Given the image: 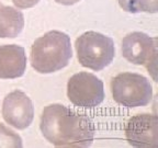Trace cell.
I'll return each mask as SVG.
<instances>
[{
    "label": "cell",
    "instance_id": "cell-1",
    "mask_svg": "<svg viewBox=\"0 0 158 148\" xmlns=\"http://www.w3.org/2000/svg\"><path fill=\"white\" fill-rule=\"evenodd\" d=\"M40 128L57 147H88L94 137L92 122L62 104H51L43 110Z\"/></svg>",
    "mask_w": 158,
    "mask_h": 148
},
{
    "label": "cell",
    "instance_id": "cell-2",
    "mask_svg": "<svg viewBox=\"0 0 158 148\" xmlns=\"http://www.w3.org/2000/svg\"><path fill=\"white\" fill-rule=\"evenodd\" d=\"M73 57L70 37L60 31H49L35 39L31 48V65L40 74L65 68Z\"/></svg>",
    "mask_w": 158,
    "mask_h": 148
},
{
    "label": "cell",
    "instance_id": "cell-3",
    "mask_svg": "<svg viewBox=\"0 0 158 148\" xmlns=\"http://www.w3.org/2000/svg\"><path fill=\"white\" fill-rule=\"evenodd\" d=\"M77 58L82 67L100 72L111 64L115 55L114 42L101 33L88 31L76 39Z\"/></svg>",
    "mask_w": 158,
    "mask_h": 148
},
{
    "label": "cell",
    "instance_id": "cell-4",
    "mask_svg": "<svg viewBox=\"0 0 158 148\" xmlns=\"http://www.w3.org/2000/svg\"><path fill=\"white\" fill-rule=\"evenodd\" d=\"M114 101L126 108L147 105L153 99V87L146 77L135 72H121L111 81Z\"/></svg>",
    "mask_w": 158,
    "mask_h": 148
},
{
    "label": "cell",
    "instance_id": "cell-5",
    "mask_svg": "<svg viewBox=\"0 0 158 148\" xmlns=\"http://www.w3.org/2000/svg\"><path fill=\"white\" fill-rule=\"evenodd\" d=\"M67 97L74 105L79 108H96L104 100L103 82L90 72L75 74L67 84Z\"/></svg>",
    "mask_w": 158,
    "mask_h": 148
},
{
    "label": "cell",
    "instance_id": "cell-6",
    "mask_svg": "<svg viewBox=\"0 0 158 148\" xmlns=\"http://www.w3.org/2000/svg\"><path fill=\"white\" fill-rule=\"evenodd\" d=\"M122 55L132 64L145 65L149 72H156L157 39L143 32L130 33L122 41Z\"/></svg>",
    "mask_w": 158,
    "mask_h": 148
},
{
    "label": "cell",
    "instance_id": "cell-7",
    "mask_svg": "<svg viewBox=\"0 0 158 148\" xmlns=\"http://www.w3.org/2000/svg\"><path fill=\"white\" fill-rule=\"evenodd\" d=\"M128 144L138 148L158 147V118L154 114H141L128 120L125 127Z\"/></svg>",
    "mask_w": 158,
    "mask_h": 148
},
{
    "label": "cell",
    "instance_id": "cell-8",
    "mask_svg": "<svg viewBox=\"0 0 158 148\" xmlns=\"http://www.w3.org/2000/svg\"><path fill=\"white\" fill-rule=\"evenodd\" d=\"M2 116L9 125L25 130L34 118V106L31 99L20 90L10 92L3 100Z\"/></svg>",
    "mask_w": 158,
    "mask_h": 148
},
{
    "label": "cell",
    "instance_id": "cell-9",
    "mask_svg": "<svg viewBox=\"0 0 158 148\" xmlns=\"http://www.w3.org/2000/svg\"><path fill=\"white\" fill-rule=\"evenodd\" d=\"M27 56L23 47L15 44L0 46V79H15L24 75Z\"/></svg>",
    "mask_w": 158,
    "mask_h": 148
},
{
    "label": "cell",
    "instance_id": "cell-10",
    "mask_svg": "<svg viewBox=\"0 0 158 148\" xmlns=\"http://www.w3.org/2000/svg\"><path fill=\"white\" fill-rule=\"evenodd\" d=\"M24 27V15L21 11L10 6L0 3V37L18 36Z\"/></svg>",
    "mask_w": 158,
    "mask_h": 148
},
{
    "label": "cell",
    "instance_id": "cell-11",
    "mask_svg": "<svg viewBox=\"0 0 158 148\" xmlns=\"http://www.w3.org/2000/svg\"><path fill=\"white\" fill-rule=\"evenodd\" d=\"M0 147H22V139L12 130L0 123Z\"/></svg>",
    "mask_w": 158,
    "mask_h": 148
},
{
    "label": "cell",
    "instance_id": "cell-12",
    "mask_svg": "<svg viewBox=\"0 0 158 148\" xmlns=\"http://www.w3.org/2000/svg\"><path fill=\"white\" fill-rule=\"evenodd\" d=\"M134 10L137 12H158V0H133Z\"/></svg>",
    "mask_w": 158,
    "mask_h": 148
},
{
    "label": "cell",
    "instance_id": "cell-13",
    "mask_svg": "<svg viewBox=\"0 0 158 148\" xmlns=\"http://www.w3.org/2000/svg\"><path fill=\"white\" fill-rule=\"evenodd\" d=\"M40 0H12L15 6L19 9H29L39 3Z\"/></svg>",
    "mask_w": 158,
    "mask_h": 148
},
{
    "label": "cell",
    "instance_id": "cell-14",
    "mask_svg": "<svg viewBox=\"0 0 158 148\" xmlns=\"http://www.w3.org/2000/svg\"><path fill=\"white\" fill-rule=\"evenodd\" d=\"M118 5L124 11L126 12H131L135 13V10H134V5H133V0H118Z\"/></svg>",
    "mask_w": 158,
    "mask_h": 148
},
{
    "label": "cell",
    "instance_id": "cell-15",
    "mask_svg": "<svg viewBox=\"0 0 158 148\" xmlns=\"http://www.w3.org/2000/svg\"><path fill=\"white\" fill-rule=\"evenodd\" d=\"M57 3H60V5H64V6H72L75 5V3L79 2L80 0H55Z\"/></svg>",
    "mask_w": 158,
    "mask_h": 148
}]
</instances>
